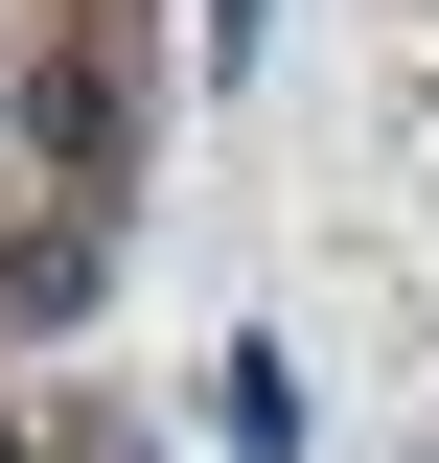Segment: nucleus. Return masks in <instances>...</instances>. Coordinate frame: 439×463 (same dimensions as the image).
Wrapping results in <instances>:
<instances>
[{
	"label": "nucleus",
	"mask_w": 439,
	"mask_h": 463,
	"mask_svg": "<svg viewBox=\"0 0 439 463\" xmlns=\"http://www.w3.org/2000/svg\"><path fill=\"white\" fill-rule=\"evenodd\" d=\"M0 463H23V440H0Z\"/></svg>",
	"instance_id": "f257e3e1"
}]
</instances>
